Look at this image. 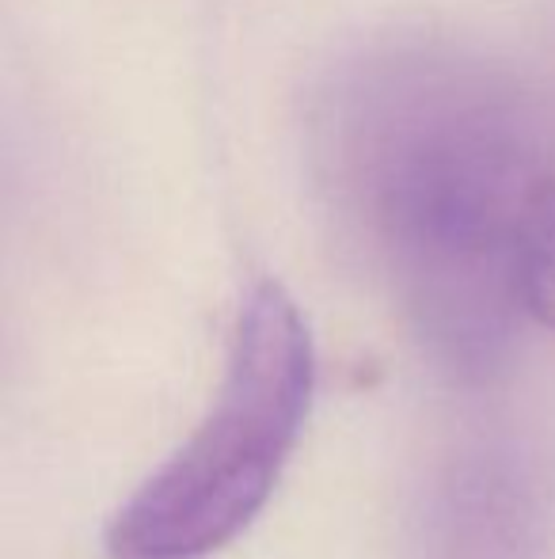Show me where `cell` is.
I'll return each instance as SVG.
<instances>
[{
	"mask_svg": "<svg viewBox=\"0 0 555 559\" xmlns=\"http://www.w3.org/2000/svg\"><path fill=\"white\" fill-rule=\"evenodd\" d=\"M518 294L526 317L555 332V176L544 171L518 228Z\"/></svg>",
	"mask_w": 555,
	"mask_h": 559,
	"instance_id": "4",
	"label": "cell"
},
{
	"mask_svg": "<svg viewBox=\"0 0 555 559\" xmlns=\"http://www.w3.org/2000/svg\"><path fill=\"white\" fill-rule=\"evenodd\" d=\"M316 396L309 320L275 278L248 294L217 396L104 533L111 559H209L275 495Z\"/></svg>",
	"mask_w": 555,
	"mask_h": 559,
	"instance_id": "2",
	"label": "cell"
},
{
	"mask_svg": "<svg viewBox=\"0 0 555 559\" xmlns=\"http://www.w3.org/2000/svg\"><path fill=\"white\" fill-rule=\"evenodd\" d=\"M415 540L422 559H548L541 476L506 442L460 445L430 476Z\"/></svg>",
	"mask_w": 555,
	"mask_h": 559,
	"instance_id": "3",
	"label": "cell"
},
{
	"mask_svg": "<svg viewBox=\"0 0 555 559\" xmlns=\"http://www.w3.org/2000/svg\"><path fill=\"white\" fill-rule=\"evenodd\" d=\"M331 133L422 350L453 381H491L526 320L518 228L544 176L514 107L457 61L388 58L339 99Z\"/></svg>",
	"mask_w": 555,
	"mask_h": 559,
	"instance_id": "1",
	"label": "cell"
}]
</instances>
